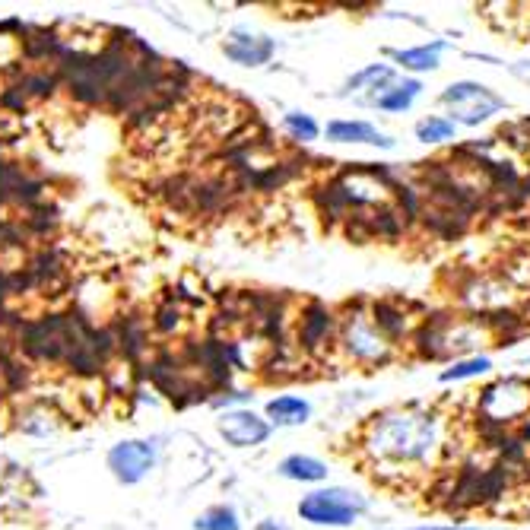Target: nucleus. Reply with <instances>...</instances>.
<instances>
[{
  "label": "nucleus",
  "mask_w": 530,
  "mask_h": 530,
  "mask_svg": "<svg viewBox=\"0 0 530 530\" xmlns=\"http://www.w3.org/2000/svg\"><path fill=\"white\" fill-rule=\"evenodd\" d=\"M362 448L369 454V461L385 473H407L413 467H426L445 448L442 416L416 407L378 413L365 429Z\"/></svg>",
  "instance_id": "nucleus-1"
},
{
  "label": "nucleus",
  "mask_w": 530,
  "mask_h": 530,
  "mask_svg": "<svg viewBox=\"0 0 530 530\" xmlns=\"http://www.w3.org/2000/svg\"><path fill=\"white\" fill-rule=\"evenodd\" d=\"M365 511V499L343 486L315 489L299 502V518L315 527H353Z\"/></svg>",
  "instance_id": "nucleus-2"
},
{
  "label": "nucleus",
  "mask_w": 530,
  "mask_h": 530,
  "mask_svg": "<svg viewBox=\"0 0 530 530\" xmlns=\"http://www.w3.org/2000/svg\"><path fill=\"white\" fill-rule=\"evenodd\" d=\"M343 353L350 356L353 362H365V365H375V362H385L394 350V340L381 331L375 324L372 315H350L340 324V334H337Z\"/></svg>",
  "instance_id": "nucleus-3"
},
{
  "label": "nucleus",
  "mask_w": 530,
  "mask_h": 530,
  "mask_svg": "<svg viewBox=\"0 0 530 530\" xmlns=\"http://www.w3.org/2000/svg\"><path fill=\"white\" fill-rule=\"evenodd\" d=\"M442 102L451 105V121L467 124V127L489 121L496 112H502V105H505L499 96H492L483 83H473V80H458V83L445 86Z\"/></svg>",
  "instance_id": "nucleus-4"
},
{
  "label": "nucleus",
  "mask_w": 530,
  "mask_h": 530,
  "mask_svg": "<svg viewBox=\"0 0 530 530\" xmlns=\"http://www.w3.org/2000/svg\"><path fill=\"white\" fill-rule=\"evenodd\" d=\"M530 410V385L521 378H505L499 385H492L480 397V413L483 419L496 426L515 423Z\"/></svg>",
  "instance_id": "nucleus-5"
},
{
  "label": "nucleus",
  "mask_w": 530,
  "mask_h": 530,
  "mask_svg": "<svg viewBox=\"0 0 530 530\" xmlns=\"http://www.w3.org/2000/svg\"><path fill=\"white\" fill-rule=\"evenodd\" d=\"M156 467V445L146 438H131V442H118L108 451V470L124 486L140 483L146 473Z\"/></svg>",
  "instance_id": "nucleus-6"
},
{
  "label": "nucleus",
  "mask_w": 530,
  "mask_h": 530,
  "mask_svg": "<svg viewBox=\"0 0 530 530\" xmlns=\"http://www.w3.org/2000/svg\"><path fill=\"white\" fill-rule=\"evenodd\" d=\"M219 435L226 438L232 448H254L264 445L270 438V423L251 410H232L216 423Z\"/></svg>",
  "instance_id": "nucleus-7"
},
{
  "label": "nucleus",
  "mask_w": 530,
  "mask_h": 530,
  "mask_svg": "<svg viewBox=\"0 0 530 530\" xmlns=\"http://www.w3.org/2000/svg\"><path fill=\"white\" fill-rule=\"evenodd\" d=\"M223 51L226 58L242 64V67H261L273 58V51H277V45H273L267 35H251V32H232L229 39L223 42Z\"/></svg>",
  "instance_id": "nucleus-8"
},
{
  "label": "nucleus",
  "mask_w": 530,
  "mask_h": 530,
  "mask_svg": "<svg viewBox=\"0 0 530 530\" xmlns=\"http://www.w3.org/2000/svg\"><path fill=\"white\" fill-rule=\"evenodd\" d=\"M334 334V315L327 312L321 305H308L302 312V321H299V346L302 350H321V346L331 340Z\"/></svg>",
  "instance_id": "nucleus-9"
},
{
  "label": "nucleus",
  "mask_w": 530,
  "mask_h": 530,
  "mask_svg": "<svg viewBox=\"0 0 530 530\" xmlns=\"http://www.w3.org/2000/svg\"><path fill=\"white\" fill-rule=\"evenodd\" d=\"M327 140L334 143H365V146H381V150H391L394 140L388 134H381L378 127L369 121H331L327 124Z\"/></svg>",
  "instance_id": "nucleus-10"
},
{
  "label": "nucleus",
  "mask_w": 530,
  "mask_h": 530,
  "mask_svg": "<svg viewBox=\"0 0 530 530\" xmlns=\"http://www.w3.org/2000/svg\"><path fill=\"white\" fill-rule=\"evenodd\" d=\"M327 464L312 458V454H289L280 461V477L292 483H324L327 480Z\"/></svg>",
  "instance_id": "nucleus-11"
},
{
  "label": "nucleus",
  "mask_w": 530,
  "mask_h": 530,
  "mask_svg": "<svg viewBox=\"0 0 530 530\" xmlns=\"http://www.w3.org/2000/svg\"><path fill=\"white\" fill-rule=\"evenodd\" d=\"M267 416L273 426H302V423H308V416H312V404L302 397L280 394L267 404Z\"/></svg>",
  "instance_id": "nucleus-12"
},
{
  "label": "nucleus",
  "mask_w": 530,
  "mask_h": 530,
  "mask_svg": "<svg viewBox=\"0 0 530 530\" xmlns=\"http://www.w3.org/2000/svg\"><path fill=\"white\" fill-rule=\"evenodd\" d=\"M423 93V83L419 80H394L391 86H385L381 93L372 99L381 112H407V108L419 99Z\"/></svg>",
  "instance_id": "nucleus-13"
},
{
  "label": "nucleus",
  "mask_w": 530,
  "mask_h": 530,
  "mask_svg": "<svg viewBox=\"0 0 530 530\" xmlns=\"http://www.w3.org/2000/svg\"><path fill=\"white\" fill-rule=\"evenodd\" d=\"M445 42H432V45H419V48H404V51H394V61L400 67H407L413 73H426L438 67V58H442Z\"/></svg>",
  "instance_id": "nucleus-14"
},
{
  "label": "nucleus",
  "mask_w": 530,
  "mask_h": 530,
  "mask_svg": "<svg viewBox=\"0 0 530 530\" xmlns=\"http://www.w3.org/2000/svg\"><path fill=\"white\" fill-rule=\"evenodd\" d=\"M194 530H242V521L232 505H213L204 515H197Z\"/></svg>",
  "instance_id": "nucleus-15"
},
{
  "label": "nucleus",
  "mask_w": 530,
  "mask_h": 530,
  "mask_svg": "<svg viewBox=\"0 0 530 530\" xmlns=\"http://www.w3.org/2000/svg\"><path fill=\"white\" fill-rule=\"evenodd\" d=\"M397 77H394V70L388 67V64H369V67H362L356 77L350 80V89H372V93L378 96L381 89L385 86H391ZM372 96V99H375Z\"/></svg>",
  "instance_id": "nucleus-16"
},
{
  "label": "nucleus",
  "mask_w": 530,
  "mask_h": 530,
  "mask_svg": "<svg viewBox=\"0 0 530 530\" xmlns=\"http://www.w3.org/2000/svg\"><path fill=\"white\" fill-rule=\"evenodd\" d=\"M492 369V359L489 356H467V359H458L451 362L448 369L442 372V381H470V378H480Z\"/></svg>",
  "instance_id": "nucleus-17"
},
{
  "label": "nucleus",
  "mask_w": 530,
  "mask_h": 530,
  "mask_svg": "<svg viewBox=\"0 0 530 530\" xmlns=\"http://www.w3.org/2000/svg\"><path fill=\"white\" fill-rule=\"evenodd\" d=\"M454 131H458V124H454L451 118L445 115H429L416 124V140H423V143H445L454 137Z\"/></svg>",
  "instance_id": "nucleus-18"
},
{
  "label": "nucleus",
  "mask_w": 530,
  "mask_h": 530,
  "mask_svg": "<svg viewBox=\"0 0 530 530\" xmlns=\"http://www.w3.org/2000/svg\"><path fill=\"white\" fill-rule=\"evenodd\" d=\"M283 127H286V134H289L292 140H299V143H312V140H318V134H321L318 121H315L312 115H305V112H289V115L283 118Z\"/></svg>",
  "instance_id": "nucleus-19"
},
{
  "label": "nucleus",
  "mask_w": 530,
  "mask_h": 530,
  "mask_svg": "<svg viewBox=\"0 0 530 530\" xmlns=\"http://www.w3.org/2000/svg\"><path fill=\"white\" fill-rule=\"evenodd\" d=\"M258 530H286V527H283V524H277L273 518H267V521H261V524H258Z\"/></svg>",
  "instance_id": "nucleus-20"
},
{
  "label": "nucleus",
  "mask_w": 530,
  "mask_h": 530,
  "mask_svg": "<svg viewBox=\"0 0 530 530\" xmlns=\"http://www.w3.org/2000/svg\"><path fill=\"white\" fill-rule=\"evenodd\" d=\"M419 530H477V527H419Z\"/></svg>",
  "instance_id": "nucleus-21"
}]
</instances>
